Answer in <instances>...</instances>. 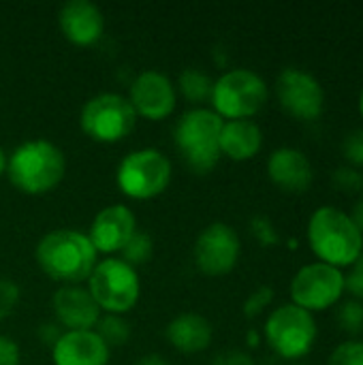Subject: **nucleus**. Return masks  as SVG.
Segmentation results:
<instances>
[{
	"label": "nucleus",
	"mask_w": 363,
	"mask_h": 365,
	"mask_svg": "<svg viewBox=\"0 0 363 365\" xmlns=\"http://www.w3.org/2000/svg\"><path fill=\"white\" fill-rule=\"evenodd\" d=\"M308 244L321 263L342 269L351 267L363 252V233L347 212L325 205L310 216Z\"/></svg>",
	"instance_id": "nucleus-1"
},
{
	"label": "nucleus",
	"mask_w": 363,
	"mask_h": 365,
	"mask_svg": "<svg viewBox=\"0 0 363 365\" xmlns=\"http://www.w3.org/2000/svg\"><path fill=\"white\" fill-rule=\"evenodd\" d=\"M36 261L49 278L75 284L90 278L96 265V250L88 235L71 229H58L39 242Z\"/></svg>",
	"instance_id": "nucleus-2"
},
{
	"label": "nucleus",
	"mask_w": 363,
	"mask_h": 365,
	"mask_svg": "<svg viewBox=\"0 0 363 365\" xmlns=\"http://www.w3.org/2000/svg\"><path fill=\"white\" fill-rule=\"evenodd\" d=\"M66 169L64 154L47 139H32L17 145L6 160V173L15 188L28 195H43L58 186Z\"/></svg>",
	"instance_id": "nucleus-3"
},
{
	"label": "nucleus",
	"mask_w": 363,
	"mask_h": 365,
	"mask_svg": "<svg viewBox=\"0 0 363 365\" xmlns=\"http://www.w3.org/2000/svg\"><path fill=\"white\" fill-rule=\"evenodd\" d=\"M225 120L210 109H190L175 124V145L184 163L197 173H210L220 158Z\"/></svg>",
	"instance_id": "nucleus-4"
},
{
	"label": "nucleus",
	"mask_w": 363,
	"mask_h": 365,
	"mask_svg": "<svg viewBox=\"0 0 363 365\" xmlns=\"http://www.w3.org/2000/svg\"><path fill=\"white\" fill-rule=\"evenodd\" d=\"M212 103L220 118L250 120L267 103V83L250 68L227 71L214 81Z\"/></svg>",
	"instance_id": "nucleus-5"
},
{
	"label": "nucleus",
	"mask_w": 363,
	"mask_h": 365,
	"mask_svg": "<svg viewBox=\"0 0 363 365\" xmlns=\"http://www.w3.org/2000/svg\"><path fill=\"white\" fill-rule=\"evenodd\" d=\"M317 334L319 329L315 317L295 304L276 308L265 323L267 344L282 359L306 357L317 342Z\"/></svg>",
	"instance_id": "nucleus-6"
},
{
	"label": "nucleus",
	"mask_w": 363,
	"mask_h": 365,
	"mask_svg": "<svg viewBox=\"0 0 363 365\" xmlns=\"http://www.w3.org/2000/svg\"><path fill=\"white\" fill-rule=\"evenodd\" d=\"M120 190L131 199H152L160 195L171 182L169 158L154 150L143 148L126 154L116 173Z\"/></svg>",
	"instance_id": "nucleus-7"
},
{
	"label": "nucleus",
	"mask_w": 363,
	"mask_h": 365,
	"mask_svg": "<svg viewBox=\"0 0 363 365\" xmlns=\"http://www.w3.org/2000/svg\"><path fill=\"white\" fill-rule=\"evenodd\" d=\"M141 293L139 276L122 259H105L90 274V295L101 310L109 314L128 312Z\"/></svg>",
	"instance_id": "nucleus-8"
},
{
	"label": "nucleus",
	"mask_w": 363,
	"mask_h": 365,
	"mask_svg": "<svg viewBox=\"0 0 363 365\" xmlns=\"http://www.w3.org/2000/svg\"><path fill=\"white\" fill-rule=\"evenodd\" d=\"M137 122V113L128 98L113 94V92H103L90 98L79 115L81 130L105 143H113L124 139Z\"/></svg>",
	"instance_id": "nucleus-9"
},
{
	"label": "nucleus",
	"mask_w": 363,
	"mask_h": 365,
	"mask_svg": "<svg viewBox=\"0 0 363 365\" xmlns=\"http://www.w3.org/2000/svg\"><path fill=\"white\" fill-rule=\"evenodd\" d=\"M344 293V274L327 263L304 265L291 280V299L295 306L312 312L327 310L340 302Z\"/></svg>",
	"instance_id": "nucleus-10"
},
{
	"label": "nucleus",
	"mask_w": 363,
	"mask_h": 365,
	"mask_svg": "<svg viewBox=\"0 0 363 365\" xmlns=\"http://www.w3.org/2000/svg\"><path fill=\"white\" fill-rule=\"evenodd\" d=\"M276 96L280 107L295 120H317L325 109V92L321 81L304 68H285L276 79Z\"/></svg>",
	"instance_id": "nucleus-11"
},
{
	"label": "nucleus",
	"mask_w": 363,
	"mask_h": 365,
	"mask_svg": "<svg viewBox=\"0 0 363 365\" xmlns=\"http://www.w3.org/2000/svg\"><path fill=\"white\" fill-rule=\"evenodd\" d=\"M240 259V237L225 222H212L195 244V261L208 276L229 274Z\"/></svg>",
	"instance_id": "nucleus-12"
},
{
	"label": "nucleus",
	"mask_w": 363,
	"mask_h": 365,
	"mask_svg": "<svg viewBox=\"0 0 363 365\" xmlns=\"http://www.w3.org/2000/svg\"><path fill=\"white\" fill-rule=\"evenodd\" d=\"M135 113L148 120H163L175 109V88L171 79L158 71H143L131 86V98Z\"/></svg>",
	"instance_id": "nucleus-13"
},
{
	"label": "nucleus",
	"mask_w": 363,
	"mask_h": 365,
	"mask_svg": "<svg viewBox=\"0 0 363 365\" xmlns=\"http://www.w3.org/2000/svg\"><path fill=\"white\" fill-rule=\"evenodd\" d=\"M135 231V214L126 205H109L96 214L88 237L96 252H118Z\"/></svg>",
	"instance_id": "nucleus-14"
},
{
	"label": "nucleus",
	"mask_w": 363,
	"mask_h": 365,
	"mask_svg": "<svg viewBox=\"0 0 363 365\" xmlns=\"http://www.w3.org/2000/svg\"><path fill=\"white\" fill-rule=\"evenodd\" d=\"M51 306H53L58 321L66 325L68 331H88L101 319V308L90 295V291L77 284L58 289L53 293Z\"/></svg>",
	"instance_id": "nucleus-15"
},
{
	"label": "nucleus",
	"mask_w": 363,
	"mask_h": 365,
	"mask_svg": "<svg viewBox=\"0 0 363 365\" xmlns=\"http://www.w3.org/2000/svg\"><path fill=\"white\" fill-rule=\"evenodd\" d=\"M270 180L287 192H304L312 184V165L297 148H278L267 160Z\"/></svg>",
	"instance_id": "nucleus-16"
},
{
	"label": "nucleus",
	"mask_w": 363,
	"mask_h": 365,
	"mask_svg": "<svg viewBox=\"0 0 363 365\" xmlns=\"http://www.w3.org/2000/svg\"><path fill=\"white\" fill-rule=\"evenodd\" d=\"M109 349L96 331H68L53 342L56 365H107Z\"/></svg>",
	"instance_id": "nucleus-17"
},
{
	"label": "nucleus",
	"mask_w": 363,
	"mask_h": 365,
	"mask_svg": "<svg viewBox=\"0 0 363 365\" xmlns=\"http://www.w3.org/2000/svg\"><path fill=\"white\" fill-rule=\"evenodd\" d=\"M60 28L75 45H92L101 38L105 19L90 0H68L60 9Z\"/></svg>",
	"instance_id": "nucleus-18"
},
{
	"label": "nucleus",
	"mask_w": 363,
	"mask_h": 365,
	"mask_svg": "<svg viewBox=\"0 0 363 365\" xmlns=\"http://www.w3.org/2000/svg\"><path fill=\"white\" fill-rule=\"evenodd\" d=\"M263 145V133L252 120H229L220 130V154L233 160L252 158Z\"/></svg>",
	"instance_id": "nucleus-19"
},
{
	"label": "nucleus",
	"mask_w": 363,
	"mask_h": 365,
	"mask_svg": "<svg viewBox=\"0 0 363 365\" xmlns=\"http://www.w3.org/2000/svg\"><path fill=\"white\" fill-rule=\"evenodd\" d=\"M212 323L201 314H180L167 325V340L182 353H199L212 342Z\"/></svg>",
	"instance_id": "nucleus-20"
},
{
	"label": "nucleus",
	"mask_w": 363,
	"mask_h": 365,
	"mask_svg": "<svg viewBox=\"0 0 363 365\" xmlns=\"http://www.w3.org/2000/svg\"><path fill=\"white\" fill-rule=\"evenodd\" d=\"M178 83H180L182 94L193 103H203L205 98H212L214 81L201 68H184Z\"/></svg>",
	"instance_id": "nucleus-21"
},
{
	"label": "nucleus",
	"mask_w": 363,
	"mask_h": 365,
	"mask_svg": "<svg viewBox=\"0 0 363 365\" xmlns=\"http://www.w3.org/2000/svg\"><path fill=\"white\" fill-rule=\"evenodd\" d=\"M96 327V336L109 346H120V344H126L128 338H131V327L128 323L118 317V314H107V317H101L98 323L94 325Z\"/></svg>",
	"instance_id": "nucleus-22"
},
{
	"label": "nucleus",
	"mask_w": 363,
	"mask_h": 365,
	"mask_svg": "<svg viewBox=\"0 0 363 365\" xmlns=\"http://www.w3.org/2000/svg\"><path fill=\"white\" fill-rule=\"evenodd\" d=\"M152 250H154V244H152V237L143 231H135L133 237L126 242V246L122 248V255L128 265H135V263H145L150 257H152Z\"/></svg>",
	"instance_id": "nucleus-23"
},
{
	"label": "nucleus",
	"mask_w": 363,
	"mask_h": 365,
	"mask_svg": "<svg viewBox=\"0 0 363 365\" xmlns=\"http://www.w3.org/2000/svg\"><path fill=\"white\" fill-rule=\"evenodd\" d=\"M338 323H340V329L351 334V336H357L363 331V302L357 299H351V302H344L340 308H338Z\"/></svg>",
	"instance_id": "nucleus-24"
},
{
	"label": "nucleus",
	"mask_w": 363,
	"mask_h": 365,
	"mask_svg": "<svg viewBox=\"0 0 363 365\" xmlns=\"http://www.w3.org/2000/svg\"><path fill=\"white\" fill-rule=\"evenodd\" d=\"M327 365H363V342L349 340L334 349Z\"/></svg>",
	"instance_id": "nucleus-25"
},
{
	"label": "nucleus",
	"mask_w": 363,
	"mask_h": 365,
	"mask_svg": "<svg viewBox=\"0 0 363 365\" xmlns=\"http://www.w3.org/2000/svg\"><path fill=\"white\" fill-rule=\"evenodd\" d=\"M332 180L336 184L338 190L347 192V195H357L363 190V173L359 169L347 165V167H340L332 173Z\"/></svg>",
	"instance_id": "nucleus-26"
},
{
	"label": "nucleus",
	"mask_w": 363,
	"mask_h": 365,
	"mask_svg": "<svg viewBox=\"0 0 363 365\" xmlns=\"http://www.w3.org/2000/svg\"><path fill=\"white\" fill-rule=\"evenodd\" d=\"M342 154L351 167H363V128H357L344 137L342 143Z\"/></svg>",
	"instance_id": "nucleus-27"
},
{
	"label": "nucleus",
	"mask_w": 363,
	"mask_h": 365,
	"mask_svg": "<svg viewBox=\"0 0 363 365\" xmlns=\"http://www.w3.org/2000/svg\"><path fill=\"white\" fill-rule=\"evenodd\" d=\"M272 302H274V291H272V287H259V289L252 291L250 297L246 299V304H244V314H246L248 319H255V317H259Z\"/></svg>",
	"instance_id": "nucleus-28"
},
{
	"label": "nucleus",
	"mask_w": 363,
	"mask_h": 365,
	"mask_svg": "<svg viewBox=\"0 0 363 365\" xmlns=\"http://www.w3.org/2000/svg\"><path fill=\"white\" fill-rule=\"evenodd\" d=\"M344 291L353 295V299L363 302V252L351 265L349 274H344Z\"/></svg>",
	"instance_id": "nucleus-29"
},
{
	"label": "nucleus",
	"mask_w": 363,
	"mask_h": 365,
	"mask_svg": "<svg viewBox=\"0 0 363 365\" xmlns=\"http://www.w3.org/2000/svg\"><path fill=\"white\" fill-rule=\"evenodd\" d=\"M250 227H252L255 237H257L263 246H274V244H278V233H276V229H274V225H272V220H270L267 216H255L252 222H250Z\"/></svg>",
	"instance_id": "nucleus-30"
},
{
	"label": "nucleus",
	"mask_w": 363,
	"mask_h": 365,
	"mask_svg": "<svg viewBox=\"0 0 363 365\" xmlns=\"http://www.w3.org/2000/svg\"><path fill=\"white\" fill-rule=\"evenodd\" d=\"M19 299V287L11 280H0V321L6 319Z\"/></svg>",
	"instance_id": "nucleus-31"
},
{
	"label": "nucleus",
	"mask_w": 363,
	"mask_h": 365,
	"mask_svg": "<svg viewBox=\"0 0 363 365\" xmlns=\"http://www.w3.org/2000/svg\"><path fill=\"white\" fill-rule=\"evenodd\" d=\"M0 365H19V349L6 336H0Z\"/></svg>",
	"instance_id": "nucleus-32"
},
{
	"label": "nucleus",
	"mask_w": 363,
	"mask_h": 365,
	"mask_svg": "<svg viewBox=\"0 0 363 365\" xmlns=\"http://www.w3.org/2000/svg\"><path fill=\"white\" fill-rule=\"evenodd\" d=\"M212 365H255L252 357L248 353H242V351H227V353H220Z\"/></svg>",
	"instance_id": "nucleus-33"
},
{
	"label": "nucleus",
	"mask_w": 363,
	"mask_h": 365,
	"mask_svg": "<svg viewBox=\"0 0 363 365\" xmlns=\"http://www.w3.org/2000/svg\"><path fill=\"white\" fill-rule=\"evenodd\" d=\"M349 216H351V220L355 222V227L363 233V197L353 205V214H349Z\"/></svg>",
	"instance_id": "nucleus-34"
},
{
	"label": "nucleus",
	"mask_w": 363,
	"mask_h": 365,
	"mask_svg": "<svg viewBox=\"0 0 363 365\" xmlns=\"http://www.w3.org/2000/svg\"><path fill=\"white\" fill-rule=\"evenodd\" d=\"M135 365H169L160 355H145V357H141L139 361Z\"/></svg>",
	"instance_id": "nucleus-35"
},
{
	"label": "nucleus",
	"mask_w": 363,
	"mask_h": 365,
	"mask_svg": "<svg viewBox=\"0 0 363 365\" xmlns=\"http://www.w3.org/2000/svg\"><path fill=\"white\" fill-rule=\"evenodd\" d=\"M2 171H6V156H4V152L0 150V175H2Z\"/></svg>",
	"instance_id": "nucleus-36"
},
{
	"label": "nucleus",
	"mask_w": 363,
	"mask_h": 365,
	"mask_svg": "<svg viewBox=\"0 0 363 365\" xmlns=\"http://www.w3.org/2000/svg\"><path fill=\"white\" fill-rule=\"evenodd\" d=\"M359 111H362V118H363V90H362V96H359Z\"/></svg>",
	"instance_id": "nucleus-37"
},
{
	"label": "nucleus",
	"mask_w": 363,
	"mask_h": 365,
	"mask_svg": "<svg viewBox=\"0 0 363 365\" xmlns=\"http://www.w3.org/2000/svg\"><path fill=\"white\" fill-rule=\"evenodd\" d=\"M295 365H304V364H295Z\"/></svg>",
	"instance_id": "nucleus-38"
}]
</instances>
